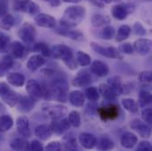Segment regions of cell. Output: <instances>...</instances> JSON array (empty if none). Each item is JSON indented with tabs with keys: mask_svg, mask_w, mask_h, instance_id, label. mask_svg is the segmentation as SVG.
Segmentation results:
<instances>
[{
	"mask_svg": "<svg viewBox=\"0 0 152 151\" xmlns=\"http://www.w3.org/2000/svg\"><path fill=\"white\" fill-rule=\"evenodd\" d=\"M44 98L54 99L58 102H66L68 98V84L62 78H54L49 87H43Z\"/></svg>",
	"mask_w": 152,
	"mask_h": 151,
	"instance_id": "1",
	"label": "cell"
},
{
	"mask_svg": "<svg viewBox=\"0 0 152 151\" xmlns=\"http://www.w3.org/2000/svg\"><path fill=\"white\" fill-rule=\"evenodd\" d=\"M86 16V8L80 5L68 6L59 21L60 25L65 28H72L79 25Z\"/></svg>",
	"mask_w": 152,
	"mask_h": 151,
	"instance_id": "2",
	"label": "cell"
},
{
	"mask_svg": "<svg viewBox=\"0 0 152 151\" xmlns=\"http://www.w3.org/2000/svg\"><path fill=\"white\" fill-rule=\"evenodd\" d=\"M51 53L57 59H61L65 65L71 70H75L78 67V63L75 58L72 50L65 44H57L52 46Z\"/></svg>",
	"mask_w": 152,
	"mask_h": 151,
	"instance_id": "3",
	"label": "cell"
},
{
	"mask_svg": "<svg viewBox=\"0 0 152 151\" xmlns=\"http://www.w3.org/2000/svg\"><path fill=\"white\" fill-rule=\"evenodd\" d=\"M0 97L10 107L16 106L19 100L17 93L11 89L9 85L5 82H0Z\"/></svg>",
	"mask_w": 152,
	"mask_h": 151,
	"instance_id": "4",
	"label": "cell"
},
{
	"mask_svg": "<svg viewBox=\"0 0 152 151\" xmlns=\"http://www.w3.org/2000/svg\"><path fill=\"white\" fill-rule=\"evenodd\" d=\"M18 36L24 43L29 45L35 42L36 36H37V31H36L35 27L31 23L25 22L19 28Z\"/></svg>",
	"mask_w": 152,
	"mask_h": 151,
	"instance_id": "5",
	"label": "cell"
},
{
	"mask_svg": "<svg viewBox=\"0 0 152 151\" xmlns=\"http://www.w3.org/2000/svg\"><path fill=\"white\" fill-rule=\"evenodd\" d=\"M90 47L95 52H96L104 57H106L109 58H113V59H121L122 58L121 52L114 47H111V46L104 47L95 42H90Z\"/></svg>",
	"mask_w": 152,
	"mask_h": 151,
	"instance_id": "6",
	"label": "cell"
},
{
	"mask_svg": "<svg viewBox=\"0 0 152 151\" xmlns=\"http://www.w3.org/2000/svg\"><path fill=\"white\" fill-rule=\"evenodd\" d=\"M42 112L52 119H58L66 115L67 109L66 106L60 104H46L42 105Z\"/></svg>",
	"mask_w": 152,
	"mask_h": 151,
	"instance_id": "7",
	"label": "cell"
},
{
	"mask_svg": "<svg viewBox=\"0 0 152 151\" xmlns=\"http://www.w3.org/2000/svg\"><path fill=\"white\" fill-rule=\"evenodd\" d=\"M14 8L16 11L23 12L32 16H36L40 11L39 5L32 0H18L14 3Z\"/></svg>",
	"mask_w": 152,
	"mask_h": 151,
	"instance_id": "8",
	"label": "cell"
},
{
	"mask_svg": "<svg viewBox=\"0 0 152 151\" xmlns=\"http://www.w3.org/2000/svg\"><path fill=\"white\" fill-rule=\"evenodd\" d=\"M134 11V5L132 4H118L113 6L112 15L114 19L118 20H125L128 14Z\"/></svg>",
	"mask_w": 152,
	"mask_h": 151,
	"instance_id": "9",
	"label": "cell"
},
{
	"mask_svg": "<svg viewBox=\"0 0 152 151\" xmlns=\"http://www.w3.org/2000/svg\"><path fill=\"white\" fill-rule=\"evenodd\" d=\"M26 91L35 101H38L44 96V88L37 80H28L26 85Z\"/></svg>",
	"mask_w": 152,
	"mask_h": 151,
	"instance_id": "10",
	"label": "cell"
},
{
	"mask_svg": "<svg viewBox=\"0 0 152 151\" xmlns=\"http://www.w3.org/2000/svg\"><path fill=\"white\" fill-rule=\"evenodd\" d=\"M97 112L101 119L104 121L114 120L119 116V107L117 104H111L103 107H100L97 110Z\"/></svg>",
	"mask_w": 152,
	"mask_h": 151,
	"instance_id": "11",
	"label": "cell"
},
{
	"mask_svg": "<svg viewBox=\"0 0 152 151\" xmlns=\"http://www.w3.org/2000/svg\"><path fill=\"white\" fill-rule=\"evenodd\" d=\"M130 127L142 138H149L151 134V129L148 125V124L142 122L138 118L133 119L131 121Z\"/></svg>",
	"mask_w": 152,
	"mask_h": 151,
	"instance_id": "12",
	"label": "cell"
},
{
	"mask_svg": "<svg viewBox=\"0 0 152 151\" xmlns=\"http://www.w3.org/2000/svg\"><path fill=\"white\" fill-rule=\"evenodd\" d=\"M16 126H17V131L21 137L28 139L31 136L30 124H29V120H28V117L20 116L17 118Z\"/></svg>",
	"mask_w": 152,
	"mask_h": 151,
	"instance_id": "13",
	"label": "cell"
},
{
	"mask_svg": "<svg viewBox=\"0 0 152 151\" xmlns=\"http://www.w3.org/2000/svg\"><path fill=\"white\" fill-rule=\"evenodd\" d=\"M134 50L141 56H146L152 51V40L141 38L134 43Z\"/></svg>",
	"mask_w": 152,
	"mask_h": 151,
	"instance_id": "14",
	"label": "cell"
},
{
	"mask_svg": "<svg viewBox=\"0 0 152 151\" xmlns=\"http://www.w3.org/2000/svg\"><path fill=\"white\" fill-rule=\"evenodd\" d=\"M18 111L21 113H28L35 107V100L31 96H19V100L17 103Z\"/></svg>",
	"mask_w": 152,
	"mask_h": 151,
	"instance_id": "15",
	"label": "cell"
},
{
	"mask_svg": "<svg viewBox=\"0 0 152 151\" xmlns=\"http://www.w3.org/2000/svg\"><path fill=\"white\" fill-rule=\"evenodd\" d=\"M36 24L45 28H54L56 27V20L50 14L46 13H38L35 17Z\"/></svg>",
	"mask_w": 152,
	"mask_h": 151,
	"instance_id": "16",
	"label": "cell"
},
{
	"mask_svg": "<svg viewBox=\"0 0 152 151\" xmlns=\"http://www.w3.org/2000/svg\"><path fill=\"white\" fill-rule=\"evenodd\" d=\"M50 127H51L53 133H55L57 134H62V133L69 131L71 125L69 123L68 118L61 117L58 119H53L50 124Z\"/></svg>",
	"mask_w": 152,
	"mask_h": 151,
	"instance_id": "17",
	"label": "cell"
},
{
	"mask_svg": "<svg viewBox=\"0 0 152 151\" xmlns=\"http://www.w3.org/2000/svg\"><path fill=\"white\" fill-rule=\"evenodd\" d=\"M92 82L91 74L88 71H80L79 72L73 80V85L79 88L88 87Z\"/></svg>",
	"mask_w": 152,
	"mask_h": 151,
	"instance_id": "18",
	"label": "cell"
},
{
	"mask_svg": "<svg viewBox=\"0 0 152 151\" xmlns=\"http://www.w3.org/2000/svg\"><path fill=\"white\" fill-rule=\"evenodd\" d=\"M79 142L80 145L87 150H92L97 145L96 137L89 133H81L79 136Z\"/></svg>",
	"mask_w": 152,
	"mask_h": 151,
	"instance_id": "19",
	"label": "cell"
},
{
	"mask_svg": "<svg viewBox=\"0 0 152 151\" xmlns=\"http://www.w3.org/2000/svg\"><path fill=\"white\" fill-rule=\"evenodd\" d=\"M10 50H11L12 57L16 58H23L28 53V50L26 46L23 43L20 42L19 41H14L11 42Z\"/></svg>",
	"mask_w": 152,
	"mask_h": 151,
	"instance_id": "20",
	"label": "cell"
},
{
	"mask_svg": "<svg viewBox=\"0 0 152 151\" xmlns=\"http://www.w3.org/2000/svg\"><path fill=\"white\" fill-rule=\"evenodd\" d=\"M55 32L60 36H66L67 38H70L72 40H75V41H81L83 40V34L79 31V30H71L70 28H65V27H60V28H58Z\"/></svg>",
	"mask_w": 152,
	"mask_h": 151,
	"instance_id": "21",
	"label": "cell"
},
{
	"mask_svg": "<svg viewBox=\"0 0 152 151\" xmlns=\"http://www.w3.org/2000/svg\"><path fill=\"white\" fill-rule=\"evenodd\" d=\"M138 142V138L137 136L131 133V132H126L125 133L122 134L121 139H120V144L123 148L125 149H133L136 143Z\"/></svg>",
	"mask_w": 152,
	"mask_h": 151,
	"instance_id": "22",
	"label": "cell"
},
{
	"mask_svg": "<svg viewBox=\"0 0 152 151\" xmlns=\"http://www.w3.org/2000/svg\"><path fill=\"white\" fill-rule=\"evenodd\" d=\"M45 64V58L41 54L33 55L30 57L27 62V67L31 72H36Z\"/></svg>",
	"mask_w": 152,
	"mask_h": 151,
	"instance_id": "23",
	"label": "cell"
},
{
	"mask_svg": "<svg viewBox=\"0 0 152 151\" xmlns=\"http://www.w3.org/2000/svg\"><path fill=\"white\" fill-rule=\"evenodd\" d=\"M91 72L98 77H104L109 74V67L105 63L100 60H95L91 64Z\"/></svg>",
	"mask_w": 152,
	"mask_h": 151,
	"instance_id": "24",
	"label": "cell"
},
{
	"mask_svg": "<svg viewBox=\"0 0 152 151\" xmlns=\"http://www.w3.org/2000/svg\"><path fill=\"white\" fill-rule=\"evenodd\" d=\"M68 100L73 106L80 108L85 104V95L81 91L74 90L68 95Z\"/></svg>",
	"mask_w": 152,
	"mask_h": 151,
	"instance_id": "25",
	"label": "cell"
},
{
	"mask_svg": "<svg viewBox=\"0 0 152 151\" xmlns=\"http://www.w3.org/2000/svg\"><path fill=\"white\" fill-rule=\"evenodd\" d=\"M53 131L50 125H40L35 129V135L41 141H47L50 138Z\"/></svg>",
	"mask_w": 152,
	"mask_h": 151,
	"instance_id": "26",
	"label": "cell"
},
{
	"mask_svg": "<svg viewBox=\"0 0 152 151\" xmlns=\"http://www.w3.org/2000/svg\"><path fill=\"white\" fill-rule=\"evenodd\" d=\"M98 90L100 95L107 101H114L118 97V94L109 84H101Z\"/></svg>",
	"mask_w": 152,
	"mask_h": 151,
	"instance_id": "27",
	"label": "cell"
},
{
	"mask_svg": "<svg viewBox=\"0 0 152 151\" xmlns=\"http://www.w3.org/2000/svg\"><path fill=\"white\" fill-rule=\"evenodd\" d=\"M6 79L9 84L14 87H18V88L22 87L26 81L25 76L20 73H10L7 74Z\"/></svg>",
	"mask_w": 152,
	"mask_h": 151,
	"instance_id": "28",
	"label": "cell"
},
{
	"mask_svg": "<svg viewBox=\"0 0 152 151\" xmlns=\"http://www.w3.org/2000/svg\"><path fill=\"white\" fill-rule=\"evenodd\" d=\"M11 149L13 150H30V143L26 138H16L10 143Z\"/></svg>",
	"mask_w": 152,
	"mask_h": 151,
	"instance_id": "29",
	"label": "cell"
},
{
	"mask_svg": "<svg viewBox=\"0 0 152 151\" xmlns=\"http://www.w3.org/2000/svg\"><path fill=\"white\" fill-rule=\"evenodd\" d=\"M13 66V58L12 56L7 55L0 60V78L5 75L9 70Z\"/></svg>",
	"mask_w": 152,
	"mask_h": 151,
	"instance_id": "30",
	"label": "cell"
},
{
	"mask_svg": "<svg viewBox=\"0 0 152 151\" xmlns=\"http://www.w3.org/2000/svg\"><path fill=\"white\" fill-rule=\"evenodd\" d=\"M62 149H65L66 150H77V141L73 133L67 134L63 137Z\"/></svg>",
	"mask_w": 152,
	"mask_h": 151,
	"instance_id": "31",
	"label": "cell"
},
{
	"mask_svg": "<svg viewBox=\"0 0 152 151\" xmlns=\"http://www.w3.org/2000/svg\"><path fill=\"white\" fill-rule=\"evenodd\" d=\"M15 23V20L12 15L6 13L4 15H0V28L4 30H10Z\"/></svg>",
	"mask_w": 152,
	"mask_h": 151,
	"instance_id": "32",
	"label": "cell"
},
{
	"mask_svg": "<svg viewBox=\"0 0 152 151\" xmlns=\"http://www.w3.org/2000/svg\"><path fill=\"white\" fill-rule=\"evenodd\" d=\"M13 125V119L10 115L4 114L0 116V133L9 131Z\"/></svg>",
	"mask_w": 152,
	"mask_h": 151,
	"instance_id": "33",
	"label": "cell"
},
{
	"mask_svg": "<svg viewBox=\"0 0 152 151\" xmlns=\"http://www.w3.org/2000/svg\"><path fill=\"white\" fill-rule=\"evenodd\" d=\"M122 106L125 110H126L130 113H136L139 110V105L135 102V100L132 98H124L121 101Z\"/></svg>",
	"mask_w": 152,
	"mask_h": 151,
	"instance_id": "34",
	"label": "cell"
},
{
	"mask_svg": "<svg viewBox=\"0 0 152 151\" xmlns=\"http://www.w3.org/2000/svg\"><path fill=\"white\" fill-rule=\"evenodd\" d=\"M139 105L142 108L152 106V94L150 92L142 91L139 95Z\"/></svg>",
	"mask_w": 152,
	"mask_h": 151,
	"instance_id": "35",
	"label": "cell"
},
{
	"mask_svg": "<svg viewBox=\"0 0 152 151\" xmlns=\"http://www.w3.org/2000/svg\"><path fill=\"white\" fill-rule=\"evenodd\" d=\"M131 28L127 25H122L118 28V33L116 35V41L117 42H123L125 40H126L129 37L130 34H131Z\"/></svg>",
	"mask_w": 152,
	"mask_h": 151,
	"instance_id": "36",
	"label": "cell"
},
{
	"mask_svg": "<svg viewBox=\"0 0 152 151\" xmlns=\"http://www.w3.org/2000/svg\"><path fill=\"white\" fill-rule=\"evenodd\" d=\"M110 23V18L108 16H104L101 14H95L91 18V24L95 28H99Z\"/></svg>",
	"mask_w": 152,
	"mask_h": 151,
	"instance_id": "37",
	"label": "cell"
},
{
	"mask_svg": "<svg viewBox=\"0 0 152 151\" xmlns=\"http://www.w3.org/2000/svg\"><path fill=\"white\" fill-rule=\"evenodd\" d=\"M84 95H85V97L90 102L98 101L99 96H100L99 90H97V88L95 87H89V86H88V88H87L85 89Z\"/></svg>",
	"mask_w": 152,
	"mask_h": 151,
	"instance_id": "38",
	"label": "cell"
},
{
	"mask_svg": "<svg viewBox=\"0 0 152 151\" xmlns=\"http://www.w3.org/2000/svg\"><path fill=\"white\" fill-rule=\"evenodd\" d=\"M108 84L114 89V91L118 95H122L124 93V86L122 85L118 77H113L108 80Z\"/></svg>",
	"mask_w": 152,
	"mask_h": 151,
	"instance_id": "39",
	"label": "cell"
},
{
	"mask_svg": "<svg viewBox=\"0 0 152 151\" xmlns=\"http://www.w3.org/2000/svg\"><path fill=\"white\" fill-rule=\"evenodd\" d=\"M76 60L79 66H88L91 63V57L88 54L80 50L76 53Z\"/></svg>",
	"mask_w": 152,
	"mask_h": 151,
	"instance_id": "40",
	"label": "cell"
},
{
	"mask_svg": "<svg viewBox=\"0 0 152 151\" xmlns=\"http://www.w3.org/2000/svg\"><path fill=\"white\" fill-rule=\"evenodd\" d=\"M33 50L37 52H39L44 58L50 57L51 55V50H50L49 46L44 42H37V43L34 44Z\"/></svg>",
	"mask_w": 152,
	"mask_h": 151,
	"instance_id": "41",
	"label": "cell"
},
{
	"mask_svg": "<svg viewBox=\"0 0 152 151\" xmlns=\"http://www.w3.org/2000/svg\"><path fill=\"white\" fill-rule=\"evenodd\" d=\"M97 143L98 150H111L114 148V142L108 137H102Z\"/></svg>",
	"mask_w": 152,
	"mask_h": 151,
	"instance_id": "42",
	"label": "cell"
},
{
	"mask_svg": "<svg viewBox=\"0 0 152 151\" xmlns=\"http://www.w3.org/2000/svg\"><path fill=\"white\" fill-rule=\"evenodd\" d=\"M68 120H69V123L71 125V126L73 127H79L80 125V115L78 112L76 111H72L70 113L68 114Z\"/></svg>",
	"mask_w": 152,
	"mask_h": 151,
	"instance_id": "43",
	"label": "cell"
},
{
	"mask_svg": "<svg viewBox=\"0 0 152 151\" xmlns=\"http://www.w3.org/2000/svg\"><path fill=\"white\" fill-rule=\"evenodd\" d=\"M138 80L142 85H152V71H143L140 73Z\"/></svg>",
	"mask_w": 152,
	"mask_h": 151,
	"instance_id": "44",
	"label": "cell"
},
{
	"mask_svg": "<svg viewBox=\"0 0 152 151\" xmlns=\"http://www.w3.org/2000/svg\"><path fill=\"white\" fill-rule=\"evenodd\" d=\"M114 36H115V29L112 26L104 27L100 33L101 38H103L104 40H111L114 37Z\"/></svg>",
	"mask_w": 152,
	"mask_h": 151,
	"instance_id": "45",
	"label": "cell"
},
{
	"mask_svg": "<svg viewBox=\"0 0 152 151\" xmlns=\"http://www.w3.org/2000/svg\"><path fill=\"white\" fill-rule=\"evenodd\" d=\"M10 38L4 35H0V53H4L10 48Z\"/></svg>",
	"mask_w": 152,
	"mask_h": 151,
	"instance_id": "46",
	"label": "cell"
},
{
	"mask_svg": "<svg viewBox=\"0 0 152 151\" xmlns=\"http://www.w3.org/2000/svg\"><path fill=\"white\" fill-rule=\"evenodd\" d=\"M142 118L145 123L152 125V107H147L142 112Z\"/></svg>",
	"mask_w": 152,
	"mask_h": 151,
	"instance_id": "47",
	"label": "cell"
},
{
	"mask_svg": "<svg viewBox=\"0 0 152 151\" xmlns=\"http://www.w3.org/2000/svg\"><path fill=\"white\" fill-rule=\"evenodd\" d=\"M118 50L121 52V53H124V54H133L134 51V46L130 43V42H125V43H122L119 48H118Z\"/></svg>",
	"mask_w": 152,
	"mask_h": 151,
	"instance_id": "48",
	"label": "cell"
},
{
	"mask_svg": "<svg viewBox=\"0 0 152 151\" xmlns=\"http://www.w3.org/2000/svg\"><path fill=\"white\" fill-rule=\"evenodd\" d=\"M133 31L135 35H137L139 36H144L147 33L145 28H143V26L140 22L134 23V25L133 26Z\"/></svg>",
	"mask_w": 152,
	"mask_h": 151,
	"instance_id": "49",
	"label": "cell"
},
{
	"mask_svg": "<svg viewBox=\"0 0 152 151\" xmlns=\"http://www.w3.org/2000/svg\"><path fill=\"white\" fill-rule=\"evenodd\" d=\"M61 150L62 144L59 142H51L45 147V150L48 151H59Z\"/></svg>",
	"mask_w": 152,
	"mask_h": 151,
	"instance_id": "50",
	"label": "cell"
},
{
	"mask_svg": "<svg viewBox=\"0 0 152 151\" xmlns=\"http://www.w3.org/2000/svg\"><path fill=\"white\" fill-rule=\"evenodd\" d=\"M136 150L138 151H152V144L151 142H147V141H142L141 142L137 148Z\"/></svg>",
	"mask_w": 152,
	"mask_h": 151,
	"instance_id": "51",
	"label": "cell"
},
{
	"mask_svg": "<svg viewBox=\"0 0 152 151\" xmlns=\"http://www.w3.org/2000/svg\"><path fill=\"white\" fill-rule=\"evenodd\" d=\"M9 10V0H0V15L8 13Z\"/></svg>",
	"mask_w": 152,
	"mask_h": 151,
	"instance_id": "52",
	"label": "cell"
},
{
	"mask_svg": "<svg viewBox=\"0 0 152 151\" xmlns=\"http://www.w3.org/2000/svg\"><path fill=\"white\" fill-rule=\"evenodd\" d=\"M30 150H43V146H42V144L39 141H37V140H33V141L30 142Z\"/></svg>",
	"mask_w": 152,
	"mask_h": 151,
	"instance_id": "53",
	"label": "cell"
},
{
	"mask_svg": "<svg viewBox=\"0 0 152 151\" xmlns=\"http://www.w3.org/2000/svg\"><path fill=\"white\" fill-rule=\"evenodd\" d=\"M50 4L51 6L57 7V6H58L60 4V2H59V0H51V1H50Z\"/></svg>",
	"mask_w": 152,
	"mask_h": 151,
	"instance_id": "54",
	"label": "cell"
},
{
	"mask_svg": "<svg viewBox=\"0 0 152 151\" xmlns=\"http://www.w3.org/2000/svg\"><path fill=\"white\" fill-rule=\"evenodd\" d=\"M65 3H71V4H78L80 3L81 0H62Z\"/></svg>",
	"mask_w": 152,
	"mask_h": 151,
	"instance_id": "55",
	"label": "cell"
},
{
	"mask_svg": "<svg viewBox=\"0 0 152 151\" xmlns=\"http://www.w3.org/2000/svg\"><path fill=\"white\" fill-rule=\"evenodd\" d=\"M99 1L104 3V4H111V3H113V2H118L120 0H99Z\"/></svg>",
	"mask_w": 152,
	"mask_h": 151,
	"instance_id": "56",
	"label": "cell"
},
{
	"mask_svg": "<svg viewBox=\"0 0 152 151\" xmlns=\"http://www.w3.org/2000/svg\"><path fill=\"white\" fill-rule=\"evenodd\" d=\"M4 112V105L1 104V102H0V114L3 113Z\"/></svg>",
	"mask_w": 152,
	"mask_h": 151,
	"instance_id": "57",
	"label": "cell"
},
{
	"mask_svg": "<svg viewBox=\"0 0 152 151\" xmlns=\"http://www.w3.org/2000/svg\"><path fill=\"white\" fill-rule=\"evenodd\" d=\"M43 1H48V2H50V1H51V0H43Z\"/></svg>",
	"mask_w": 152,
	"mask_h": 151,
	"instance_id": "58",
	"label": "cell"
},
{
	"mask_svg": "<svg viewBox=\"0 0 152 151\" xmlns=\"http://www.w3.org/2000/svg\"><path fill=\"white\" fill-rule=\"evenodd\" d=\"M144 1H152V0H144Z\"/></svg>",
	"mask_w": 152,
	"mask_h": 151,
	"instance_id": "59",
	"label": "cell"
},
{
	"mask_svg": "<svg viewBox=\"0 0 152 151\" xmlns=\"http://www.w3.org/2000/svg\"><path fill=\"white\" fill-rule=\"evenodd\" d=\"M89 1H91V0H89Z\"/></svg>",
	"mask_w": 152,
	"mask_h": 151,
	"instance_id": "60",
	"label": "cell"
}]
</instances>
